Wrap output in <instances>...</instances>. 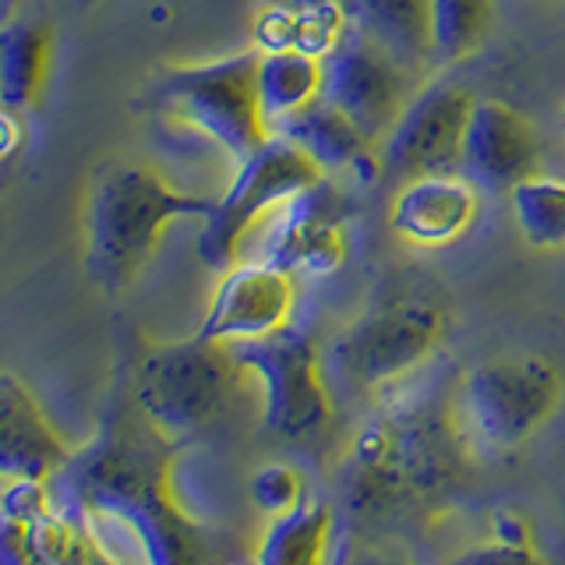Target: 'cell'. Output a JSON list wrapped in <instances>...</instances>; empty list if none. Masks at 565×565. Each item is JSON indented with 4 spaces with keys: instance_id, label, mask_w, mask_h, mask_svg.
Segmentation results:
<instances>
[{
    "instance_id": "cell-1",
    "label": "cell",
    "mask_w": 565,
    "mask_h": 565,
    "mask_svg": "<svg viewBox=\"0 0 565 565\" xmlns=\"http://www.w3.org/2000/svg\"><path fill=\"white\" fill-rule=\"evenodd\" d=\"M173 456L177 441L135 399H120L46 477L53 512L75 520L117 565H209V530L173 494Z\"/></svg>"
},
{
    "instance_id": "cell-2",
    "label": "cell",
    "mask_w": 565,
    "mask_h": 565,
    "mask_svg": "<svg viewBox=\"0 0 565 565\" xmlns=\"http://www.w3.org/2000/svg\"><path fill=\"white\" fill-rule=\"evenodd\" d=\"M467 438L449 403L431 396H393L353 431L343 494L358 512H396L446 491L463 467Z\"/></svg>"
},
{
    "instance_id": "cell-3",
    "label": "cell",
    "mask_w": 565,
    "mask_h": 565,
    "mask_svg": "<svg viewBox=\"0 0 565 565\" xmlns=\"http://www.w3.org/2000/svg\"><path fill=\"white\" fill-rule=\"evenodd\" d=\"M216 199L173 188L141 163L106 167L85 205V273L106 294L131 287L177 220H205Z\"/></svg>"
},
{
    "instance_id": "cell-4",
    "label": "cell",
    "mask_w": 565,
    "mask_h": 565,
    "mask_svg": "<svg viewBox=\"0 0 565 565\" xmlns=\"http://www.w3.org/2000/svg\"><path fill=\"white\" fill-rule=\"evenodd\" d=\"M562 403V371L544 353H499L456 385L452 414L467 446L509 452L523 446Z\"/></svg>"
},
{
    "instance_id": "cell-5",
    "label": "cell",
    "mask_w": 565,
    "mask_h": 565,
    "mask_svg": "<svg viewBox=\"0 0 565 565\" xmlns=\"http://www.w3.org/2000/svg\"><path fill=\"white\" fill-rule=\"evenodd\" d=\"M244 367L226 343L202 340L199 332L177 343L149 347L135 364L131 399L159 431L181 441L216 420Z\"/></svg>"
},
{
    "instance_id": "cell-6",
    "label": "cell",
    "mask_w": 565,
    "mask_h": 565,
    "mask_svg": "<svg viewBox=\"0 0 565 565\" xmlns=\"http://www.w3.org/2000/svg\"><path fill=\"white\" fill-rule=\"evenodd\" d=\"M258 50H244L223 61L177 67L159 85V99L170 114L220 146L234 163H244L273 138L258 99Z\"/></svg>"
},
{
    "instance_id": "cell-7",
    "label": "cell",
    "mask_w": 565,
    "mask_h": 565,
    "mask_svg": "<svg viewBox=\"0 0 565 565\" xmlns=\"http://www.w3.org/2000/svg\"><path fill=\"white\" fill-rule=\"evenodd\" d=\"M318 181H326L322 167L290 138L273 135L262 149L237 163V177L202 220L199 258L209 269L226 273L230 265H237L247 234Z\"/></svg>"
},
{
    "instance_id": "cell-8",
    "label": "cell",
    "mask_w": 565,
    "mask_h": 565,
    "mask_svg": "<svg viewBox=\"0 0 565 565\" xmlns=\"http://www.w3.org/2000/svg\"><path fill=\"white\" fill-rule=\"evenodd\" d=\"M234 361L262 388V424L279 438H311L332 420V396L326 385L322 358L311 335L297 326H282L273 335L230 343Z\"/></svg>"
},
{
    "instance_id": "cell-9",
    "label": "cell",
    "mask_w": 565,
    "mask_h": 565,
    "mask_svg": "<svg viewBox=\"0 0 565 565\" xmlns=\"http://www.w3.org/2000/svg\"><path fill=\"white\" fill-rule=\"evenodd\" d=\"M441 332H446V315L431 300H388L335 332L326 358L335 375L353 388H382L428 361L441 343Z\"/></svg>"
},
{
    "instance_id": "cell-10",
    "label": "cell",
    "mask_w": 565,
    "mask_h": 565,
    "mask_svg": "<svg viewBox=\"0 0 565 565\" xmlns=\"http://www.w3.org/2000/svg\"><path fill=\"white\" fill-rule=\"evenodd\" d=\"M473 96L456 82H435L403 106L382 146V170L399 181L452 173L463 159V131Z\"/></svg>"
},
{
    "instance_id": "cell-11",
    "label": "cell",
    "mask_w": 565,
    "mask_h": 565,
    "mask_svg": "<svg viewBox=\"0 0 565 565\" xmlns=\"http://www.w3.org/2000/svg\"><path fill=\"white\" fill-rule=\"evenodd\" d=\"M406 71L396 57L367 40L364 32H350L326 57L322 96L343 110L371 141H385L399 120L406 99Z\"/></svg>"
},
{
    "instance_id": "cell-12",
    "label": "cell",
    "mask_w": 565,
    "mask_h": 565,
    "mask_svg": "<svg viewBox=\"0 0 565 565\" xmlns=\"http://www.w3.org/2000/svg\"><path fill=\"white\" fill-rule=\"evenodd\" d=\"M347 220V205L332 184H311L276 212L265 262L290 276H335L350 258Z\"/></svg>"
},
{
    "instance_id": "cell-13",
    "label": "cell",
    "mask_w": 565,
    "mask_h": 565,
    "mask_svg": "<svg viewBox=\"0 0 565 565\" xmlns=\"http://www.w3.org/2000/svg\"><path fill=\"white\" fill-rule=\"evenodd\" d=\"M297 305L294 276L282 273L273 262H237L223 273L212 305L199 326L202 340L212 343H247L273 335L290 326Z\"/></svg>"
},
{
    "instance_id": "cell-14",
    "label": "cell",
    "mask_w": 565,
    "mask_h": 565,
    "mask_svg": "<svg viewBox=\"0 0 565 565\" xmlns=\"http://www.w3.org/2000/svg\"><path fill=\"white\" fill-rule=\"evenodd\" d=\"M477 184L491 191L516 188L534 177L537 138L520 110L505 99H473V110L463 131V159H459Z\"/></svg>"
},
{
    "instance_id": "cell-15",
    "label": "cell",
    "mask_w": 565,
    "mask_h": 565,
    "mask_svg": "<svg viewBox=\"0 0 565 565\" xmlns=\"http://www.w3.org/2000/svg\"><path fill=\"white\" fill-rule=\"evenodd\" d=\"M477 209L481 199L470 181L456 173H424L403 181L388 205V226L414 247H449L473 226Z\"/></svg>"
},
{
    "instance_id": "cell-16",
    "label": "cell",
    "mask_w": 565,
    "mask_h": 565,
    "mask_svg": "<svg viewBox=\"0 0 565 565\" xmlns=\"http://www.w3.org/2000/svg\"><path fill=\"white\" fill-rule=\"evenodd\" d=\"M71 449L43 414L35 396L8 371H0V477H35L46 481L64 467Z\"/></svg>"
},
{
    "instance_id": "cell-17",
    "label": "cell",
    "mask_w": 565,
    "mask_h": 565,
    "mask_svg": "<svg viewBox=\"0 0 565 565\" xmlns=\"http://www.w3.org/2000/svg\"><path fill=\"white\" fill-rule=\"evenodd\" d=\"M276 135L290 138L294 146L305 149L322 173H350L358 177L361 184L379 181L385 173L382 170V156L375 152L379 141H371L358 124H353L343 110L318 96L315 103H308L305 110H297L294 117H287L282 124H276Z\"/></svg>"
},
{
    "instance_id": "cell-18",
    "label": "cell",
    "mask_w": 565,
    "mask_h": 565,
    "mask_svg": "<svg viewBox=\"0 0 565 565\" xmlns=\"http://www.w3.org/2000/svg\"><path fill=\"white\" fill-rule=\"evenodd\" d=\"M350 32V11L343 0H282L258 14L255 46L262 53L300 50L326 61Z\"/></svg>"
},
{
    "instance_id": "cell-19",
    "label": "cell",
    "mask_w": 565,
    "mask_h": 565,
    "mask_svg": "<svg viewBox=\"0 0 565 565\" xmlns=\"http://www.w3.org/2000/svg\"><path fill=\"white\" fill-rule=\"evenodd\" d=\"M353 14L367 40H375L406 71L435 64L431 0H353Z\"/></svg>"
},
{
    "instance_id": "cell-20",
    "label": "cell",
    "mask_w": 565,
    "mask_h": 565,
    "mask_svg": "<svg viewBox=\"0 0 565 565\" xmlns=\"http://www.w3.org/2000/svg\"><path fill=\"white\" fill-rule=\"evenodd\" d=\"M335 512L322 499H308L265 526L255 565H326Z\"/></svg>"
},
{
    "instance_id": "cell-21",
    "label": "cell",
    "mask_w": 565,
    "mask_h": 565,
    "mask_svg": "<svg viewBox=\"0 0 565 565\" xmlns=\"http://www.w3.org/2000/svg\"><path fill=\"white\" fill-rule=\"evenodd\" d=\"M322 85H326L322 57H311V53L300 50H265L258 57V99L269 128L294 117L297 110H305L308 103H315L322 96Z\"/></svg>"
},
{
    "instance_id": "cell-22",
    "label": "cell",
    "mask_w": 565,
    "mask_h": 565,
    "mask_svg": "<svg viewBox=\"0 0 565 565\" xmlns=\"http://www.w3.org/2000/svg\"><path fill=\"white\" fill-rule=\"evenodd\" d=\"M50 67V29L32 18L0 25V106L25 110L35 103Z\"/></svg>"
},
{
    "instance_id": "cell-23",
    "label": "cell",
    "mask_w": 565,
    "mask_h": 565,
    "mask_svg": "<svg viewBox=\"0 0 565 565\" xmlns=\"http://www.w3.org/2000/svg\"><path fill=\"white\" fill-rule=\"evenodd\" d=\"M512 216L530 247H565V181L526 177L512 188Z\"/></svg>"
},
{
    "instance_id": "cell-24",
    "label": "cell",
    "mask_w": 565,
    "mask_h": 565,
    "mask_svg": "<svg viewBox=\"0 0 565 565\" xmlns=\"http://www.w3.org/2000/svg\"><path fill=\"white\" fill-rule=\"evenodd\" d=\"M494 0H431L435 64H456L484 43L491 32Z\"/></svg>"
},
{
    "instance_id": "cell-25",
    "label": "cell",
    "mask_w": 565,
    "mask_h": 565,
    "mask_svg": "<svg viewBox=\"0 0 565 565\" xmlns=\"http://www.w3.org/2000/svg\"><path fill=\"white\" fill-rule=\"evenodd\" d=\"M252 502L269 512V516H282L294 512L297 505L308 502V484L305 473L290 463H265L252 473Z\"/></svg>"
},
{
    "instance_id": "cell-26",
    "label": "cell",
    "mask_w": 565,
    "mask_h": 565,
    "mask_svg": "<svg viewBox=\"0 0 565 565\" xmlns=\"http://www.w3.org/2000/svg\"><path fill=\"white\" fill-rule=\"evenodd\" d=\"M53 512V494L46 481H35V477H18L8 481L4 494H0V516L14 520L22 526H35L43 516Z\"/></svg>"
},
{
    "instance_id": "cell-27",
    "label": "cell",
    "mask_w": 565,
    "mask_h": 565,
    "mask_svg": "<svg viewBox=\"0 0 565 565\" xmlns=\"http://www.w3.org/2000/svg\"><path fill=\"white\" fill-rule=\"evenodd\" d=\"M449 565H547L534 544H505V541H488L481 547L456 555Z\"/></svg>"
},
{
    "instance_id": "cell-28",
    "label": "cell",
    "mask_w": 565,
    "mask_h": 565,
    "mask_svg": "<svg viewBox=\"0 0 565 565\" xmlns=\"http://www.w3.org/2000/svg\"><path fill=\"white\" fill-rule=\"evenodd\" d=\"M0 565H40L32 552L29 526L0 516Z\"/></svg>"
},
{
    "instance_id": "cell-29",
    "label": "cell",
    "mask_w": 565,
    "mask_h": 565,
    "mask_svg": "<svg viewBox=\"0 0 565 565\" xmlns=\"http://www.w3.org/2000/svg\"><path fill=\"white\" fill-rule=\"evenodd\" d=\"M491 537L505 541V544H534V537H530V526L516 516V512H494Z\"/></svg>"
},
{
    "instance_id": "cell-30",
    "label": "cell",
    "mask_w": 565,
    "mask_h": 565,
    "mask_svg": "<svg viewBox=\"0 0 565 565\" xmlns=\"http://www.w3.org/2000/svg\"><path fill=\"white\" fill-rule=\"evenodd\" d=\"M18 141H22V131H18L14 110L0 106V159H8L18 149Z\"/></svg>"
},
{
    "instance_id": "cell-31",
    "label": "cell",
    "mask_w": 565,
    "mask_h": 565,
    "mask_svg": "<svg viewBox=\"0 0 565 565\" xmlns=\"http://www.w3.org/2000/svg\"><path fill=\"white\" fill-rule=\"evenodd\" d=\"M347 565H406L403 558H388V555H361V558H353Z\"/></svg>"
},
{
    "instance_id": "cell-32",
    "label": "cell",
    "mask_w": 565,
    "mask_h": 565,
    "mask_svg": "<svg viewBox=\"0 0 565 565\" xmlns=\"http://www.w3.org/2000/svg\"><path fill=\"white\" fill-rule=\"evenodd\" d=\"M332 565H347V552L340 547V552H335V558H332Z\"/></svg>"
},
{
    "instance_id": "cell-33",
    "label": "cell",
    "mask_w": 565,
    "mask_h": 565,
    "mask_svg": "<svg viewBox=\"0 0 565 565\" xmlns=\"http://www.w3.org/2000/svg\"><path fill=\"white\" fill-rule=\"evenodd\" d=\"M4 488H8V477H0V494H4Z\"/></svg>"
},
{
    "instance_id": "cell-34",
    "label": "cell",
    "mask_w": 565,
    "mask_h": 565,
    "mask_svg": "<svg viewBox=\"0 0 565 565\" xmlns=\"http://www.w3.org/2000/svg\"><path fill=\"white\" fill-rule=\"evenodd\" d=\"M562 131H565V103H562Z\"/></svg>"
}]
</instances>
